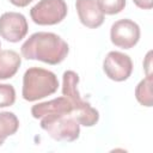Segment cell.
<instances>
[{
    "instance_id": "6da1fadb",
    "label": "cell",
    "mask_w": 153,
    "mask_h": 153,
    "mask_svg": "<svg viewBox=\"0 0 153 153\" xmlns=\"http://www.w3.org/2000/svg\"><path fill=\"white\" fill-rule=\"evenodd\" d=\"M68 43L54 32L38 31L29 36L20 47V54L26 60L59 65L68 55Z\"/></svg>"
},
{
    "instance_id": "7a4b0ae2",
    "label": "cell",
    "mask_w": 153,
    "mask_h": 153,
    "mask_svg": "<svg viewBox=\"0 0 153 153\" xmlns=\"http://www.w3.org/2000/svg\"><path fill=\"white\" fill-rule=\"evenodd\" d=\"M59 86L54 72L42 67H30L23 75L22 97L26 102H36L54 94Z\"/></svg>"
},
{
    "instance_id": "3957f363",
    "label": "cell",
    "mask_w": 153,
    "mask_h": 153,
    "mask_svg": "<svg viewBox=\"0 0 153 153\" xmlns=\"http://www.w3.org/2000/svg\"><path fill=\"white\" fill-rule=\"evenodd\" d=\"M79 75L74 71H66L62 75V96L67 97L73 106V115L80 126L93 127L99 121V112L87 100L82 99L79 90Z\"/></svg>"
},
{
    "instance_id": "277c9868",
    "label": "cell",
    "mask_w": 153,
    "mask_h": 153,
    "mask_svg": "<svg viewBox=\"0 0 153 153\" xmlns=\"http://www.w3.org/2000/svg\"><path fill=\"white\" fill-rule=\"evenodd\" d=\"M39 120L41 128L55 141L73 142L80 136V123L73 114H51Z\"/></svg>"
},
{
    "instance_id": "5b68a950",
    "label": "cell",
    "mask_w": 153,
    "mask_h": 153,
    "mask_svg": "<svg viewBox=\"0 0 153 153\" xmlns=\"http://www.w3.org/2000/svg\"><path fill=\"white\" fill-rule=\"evenodd\" d=\"M68 13L65 0H39L30 10V17L37 25H56L61 23Z\"/></svg>"
},
{
    "instance_id": "8992f818",
    "label": "cell",
    "mask_w": 153,
    "mask_h": 153,
    "mask_svg": "<svg viewBox=\"0 0 153 153\" xmlns=\"http://www.w3.org/2000/svg\"><path fill=\"white\" fill-rule=\"evenodd\" d=\"M141 36L140 26L136 22L123 18L116 20L110 27V41L111 43L121 49L134 48Z\"/></svg>"
},
{
    "instance_id": "52a82bcc",
    "label": "cell",
    "mask_w": 153,
    "mask_h": 153,
    "mask_svg": "<svg viewBox=\"0 0 153 153\" xmlns=\"http://www.w3.org/2000/svg\"><path fill=\"white\" fill-rule=\"evenodd\" d=\"M103 71L112 81H126L133 73V61L129 55L112 50L103 60Z\"/></svg>"
},
{
    "instance_id": "ba28073f",
    "label": "cell",
    "mask_w": 153,
    "mask_h": 153,
    "mask_svg": "<svg viewBox=\"0 0 153 153\" xmlns=\"http://www.w3.org/2000/svg\"><path fill=\"white\" fill-rule=\"evenodd\" d=\"M29 31V24L24 14L19 12H5L0 16V37L11 43H18Z\"/></svg>"
},
{
    "instance_id": "9c48e42d",
    "label": "cell",
    "mask_w": 153,
    "mask_h": 153,
    "mask_svg": "<svg viewBox=\"0 0 153 153\" xmlns=\"http://www.w3.org/2000/svg\"><path fill=\"white\" fill-rule=\"evenodd\" d=\"M75 8L80 23L88 29H97L104 23V13L102 12L97 0H76Z\"/></svg>"
},
{
    "instance_id": "30bf717a",
    "label": "cell",
    "mask_w": 153,
    "mask_h": 153,
    "mask_svg": "<svg viewBox=\"0 0 153 153\" xmlns=\"http://www.w3.org/2000/svg\"><path fill=\"white\" fill-rule=\"evenodd\" d=\"M51 114H73V106L69 99L61 96L48 102L37 103L31 108V115L37 120Z\"/></svg>"
},
{
    "instance_id": "8fae6325",
    "label": "cell",
    "mask_w": 153,
    "mask_h": 153,
    "mask_svg": "<svg viewBox=\"0 0 153 153\" xmlns=\"http://www.w3.org/2000/svg\"><path fill=\"white\" fill-rule=\"evenodd\" d=\"M22 65V56L12 49H0V80L13 78Z\"/></svg>"
},
{
    "instance_id": "7c38bea8",
    "label": "cell",
    "mask_w": 153,
    "mask_h": 153,
    "mask_svg": "<svg viewBox=\"0 0 153 153\" xmlns=\"http://www.w3.org/2000/svg\"><path fill=\"white\" fill-rule=\"evenodd\" d=\"M19 129V120L14 112L0 111V146L8 136L14 135Z\"/></svg>"
},
{
    "instance_id": "4fadbf2b",
    "label": "cell",
    "mask_w": 153,
    "mask_h": 153,
    "mask_svg": "<svg viewBox=\"0 0 153 153\" xmlns=\"http://www.w3.org/2000/svg\"><path fill=\"white\" fill-rule=\"evenodd\" d=\"M153 75L146 74L135 87V98L140 105L151 108L153 104Z\"/></svg>"
},
{
    "instance_id": "5bb4252c",
    "label": "cell",
    "mask_w": 153,
    "mask_h": 153,
    "mask_svg": "<svg viewBox=\"0 0 153 153\" xmlns=\"http://www.w3.org/2000/svg\"><path fill=\"white\" fill-rule=\"evenodd\" d=\"M102 12L108 16L121 13L126 7V0H97Z\"/></svg>"
},
{
    "instance_id": "9a60e30c",
    "label": "cell",
    "mask_w": 153,
    "mask_h": 153,
    "mask_svg": "<svg viewBox=\"0 0 153 153\" xmlns=\"http://www.w3.org/2000/svg\"><path fill=\"white\" fill-rule=\"evenodd\" d=\"M16 102V90L10 84H0V108H7Z\"/></svg>"
},
{
    "instance_id": "2e32d148",
    "label": "cell",
    "mask_w": 153,
    "mask_h": 153,
    "mask_svg": "<svg viewBox=\"0 0 153 153\" xmlns=\"http://www.w3.org/2000/svg\"><path fill=\"white\" fill-rule=\"evenodd\" d=\"M143 69H145V74H152V50H149L145 56Z\"/></svg>"
},
{
    "instance_id": "e0dca14e",
    "label": "cell",
    "mask_w": 153,
    "mask_h": 153,
    "mask_svg": "<svg viewBox=\"0 0 153 153\" xmlns=\"http://www.w3.org/2000/svg\"><path fill=\"white\" fill-rule=\"evenodd\" d=\"M133 2L141 10H151L153 7V0H133Z\"/></svg>"
},
{
    "instance_id": "ac0fdd59",
    "label": "cell",
    "mask_w": 153,
    "mask_h": 153,
    "mask_svg": "<svg viewBox=\"0 0 153 153\" xmlns=\"http://www.w3.org/2000/svg\"><path fill=\"white\" fill-rule=\"evenodd\" d=\"M12 5L17 6V7H26L29 4H31L33 0H8Z\"/></svg>"
},
{
    "instance_id": "d6986e66",
    "label": "cell",
    "mask_w": 153,
    "mask_h": 153,
    "mask_svg": "<svg viewBox=\"0 0 153 153\" xmlns=\"http://www.w3.org/2000/svg\"><path fill=\"white\" fill-rule=\"evenodd\" d=\"M0 48H1V42H0Z\"/></svg>"
}]
</instances>
